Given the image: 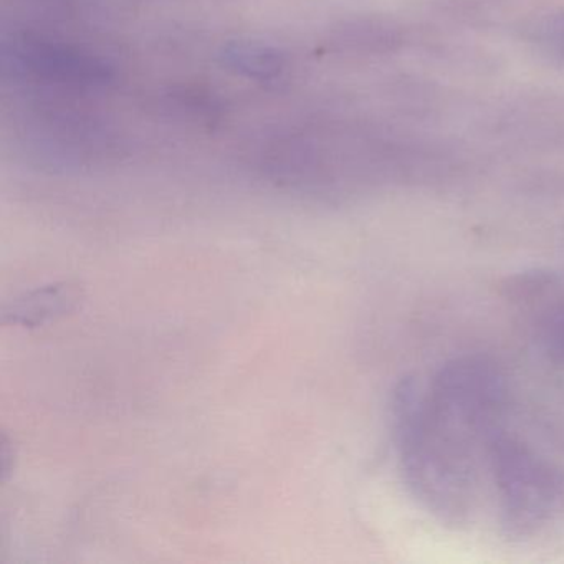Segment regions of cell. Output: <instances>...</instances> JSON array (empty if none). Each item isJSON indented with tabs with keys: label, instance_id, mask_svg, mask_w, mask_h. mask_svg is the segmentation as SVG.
Here are the masks:
<instances>
[{
	"label": "cell",
	"instance_id": "1",
	"mask_svg": "<svg viewBox=\"0 0 564 564\" xmlns=\"http://www.w3.org/2000/svg\"><path fill=\"white\" fill-rule=\"evenodd\" d=\"M392 425L405 484L429 511L457 523L468 513L474 454L432 417L414 379L395 389Z\"/></svg>",
	"mask_w": 564,
	"mask_h": 564
},
{
	"label": "cell",
	"instance_id": "2",
	"mask_svg": "<svg viewBox=\"0 0 564 564\" xmlns=\"http://www.w3.org/2000/svg\"><path fill=\"white\" fill-rule=\"evenodd\" d=\"M424 395L432 415L474 451L478 441L490 442L497 434L507 388L494 361L471 355L442 366Z\"/></svg>",
	"mask_w": 564,
	"mask_h": 564
},
{
	"label": "cell",
	"instance_id": "3",
	"mask_svg": "<svg viewBox=\"0 0 564 564\" xmlns=\"http://www.w3.org/2000/svg\"><path fill=\"white\" fill-rule=\"evenodd\" d=\"M490 464L511 533H531L560 510L563 471L530 445L498 431L490 441Z\"/></svg>",
	"mask_w": 564,
	"mask_h": 564
},
{
	"label": "cell",
	"instance_id": "4",
	"mask_svg": "<svg viewBox=\"0 0 564 564\" xmlns=\"http://www.w3.org/2000/svg\"><path fill=\"white\" fill-rule=\"evenodd\" d=\"M523 41L538 57L564 68V9L530 19L523 28Z\"/></svg>",
	"mask_w": 564,
	"mask_h": 564
},
{
	"label": "cell",
	"instance_id": "5",
	"mask_svg": "<svg viewBox=\"0 0 564 564\" xmlns=\"http://www.w3.org/2000/svg\"><path fill=\"white\" fill-rule=\"evenodd\" d=\"M227 67L257 80H272L282 70V55L260 44H232L224 52Z\"/></svg>",
	"mask_w": 564,
	"mask_h": 564
},
{
	"label": "cell",
	"instance_id": "6",
	"mask_svg": "<svg viewBox=\"0 0 564 564\" xmlns=\"http://www.w3.org/2000/svg\"><path fill=\"white\" fill-rule=\"evenodd\" d=\"M538 341L553 361L564 365V305L544 313L538 323Z\"/></svg>",
	"mask_w": 564,
	"mask_h": 564
}]
</instances>
